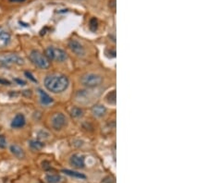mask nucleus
<instances>
[{
    "label": "nucleus",
    "instance_id": "f257e3e1",
    "mask_svg": "<svg viewBox=\"0 0 208 183\" xmlns=\"http://www.w3.org/2000/svg\"><path fill=\"white\" fill-rule=\"evenodd\" d=\"M68 79L64 75H48L45 79V88L54 94L62 93L68 87Z\"/></svg>",
    "mask_w": 208,
    "mask_h": 183
},
{
    "label": "nucleus",
    "instance_id": "f03ea898",
    "mask_svg": "<svg viewBox=\"0 0 208 183\" xmlns=\"http://www.w3.org/2000/svg\"><path fill=\"white\" fill-rule=\"evenodd\" d=\"M45 55L48 60H54L58 62H63L68 58V55L65 51L53 46H49L45 49Z\"/></svg>",
    "mask_w": 208,
    "mask_h": 183
},
{
    "label": "nucleus",
    "instance_id": "7ed1b4c3",
    "mask_svg": "<svg viewBox=\"0 0 208 183\" xmlns=\"http://www.w3.org/2000/svg\"><path fill=\"white\" fill-rule=\"evenodd\" d=\"M29 58H30V60L32 62V64L40 68L45 69V68H48L50 66V62L45 58V55L37 50L32 51L30 53Z\"/></svg>",
    "mask_w": 208,
    "mask_h": 183
},
{
    "label": "nucleus",
    "instance_id": "20e7f679",
    "mask_svg": "<svg viewBox=\"0 0 208 183\" xmlns=\"http://www.w3.org/2000/svg\"><path fill=\"white\" fill-rule=\"evenodd\" d=\"M0 64L5 67L12 65H23L24 59L17 54H1L0 55Z\"/></svg>",
    "mask_w": 208,
    "mask_h": 183
},
{
    "label": "nucleus",
    "instance_id": "39448f33",
    "mask_svg": "<svg viewBox=\"0 0 208 183\" xmlns=\"http://www.w3.org/2000/svg\"><path fill=\"white\" fill-rule=\"evenodd\" d=\"M81 82L82 85H84L88 88H94L101 84L102 77L94 73H88L81 77Z\"/></svg>",
    "mask_w": 208,
    "mask_h": 183
},
{
    "label": "nucleus",
    "instance_id": "423d86ee",
    "mask_svg": "<svg viewBox=\"0 0 208 183\" xmlns=\"http://www.w3.org/2000/svg\"><path fill=\"white\" fill-rule=\"evenodd\" d=\"M66 124H67V118L61 113L55 114L51 118V125L55 130H60L61 129H63L66 126Z\"/></svg>",
    "mask_w": 208,
    "mask_h": 183
},
{
    "label": "nucleus",
    "instance_id": "0eeeda50",
    "mask_svg": "<svg viewBox=\"0 0 208 183\" xmlns=\"http://www.w3.org/2000/svg\"><path fill=\"white\" fill-rule=\"evenodd\" d=\"M68 47L69 49L78 57H83L85 55V49L78 41L76 40H71L68 42Z\"/></svg>",
    "mask_w": 208,
    "mask_h": 183
},
{
    "label": "nucleus",
    "instance_id": "6e6552de",
    "mask_svg": "<svg viewBox=\"0 0 208 183\" xmlns=\"http://www.w3.org/2000/svg\"><path fill=\"white\" fill-rule=\"evenodd\" d=\"M71 165L77 168H83L84 167V158L80 154H73L71 157Z\"/></svg>",
    "mask_w": 208,
    "mask_h": 183
},
{
    "label": "nucleus",
    "instance_id": "1a4fd4ad",
    "mask_svg": "<svg viewBox=\"0 0 208 183\" xmlns=\"http://www.w3.org/2000/svg\"><path fill=\"white\" fill-rule=\"evenodd\" d=\"M25 117L22 114H18L15 116V117L13 118V120L11 122V127L14 129H19L22 128V127L25 125Z\"/></svg>",
    "mask_w": 208,
    "mask_h": 183
},
{
    "label": "nucleus",
    "instance_id": "9d476101",
    "mask_svg": "<svg viewBox=\"0 0 208 183\" xmlns=\"http://www.w3.org/2000/svg\"><path fill=\"white\" fill-rule=\"evenodd\" d=\"M10 43V34L8 32H0V48H4Z\"/></svg>",
    "mask_w": 208,
    "mask_h": 183
},
{
    "label": "nucleus",
    "instance_id": "9b49d317",
    "mask_svg": "<svg viewBox=\"0 0 208 183\" xmlns=\"http://www.w3.org/2000/svg\"><path fill=\"white\" fill-rule=\"evenodd\" d=\"M10 151L14 156L19 159L24 158V156H25V153H24V151L22 150V148H20L19 146H18L16 144H13L10 146Z\"/></svg>",
    "mask_w": 208,
    "mask_h": 183
},
{
    "label": "nucleus",
    "instance_id": "f8f14e48",
    "mask_svg": "<svg viewBox=\"0 0 208 183\" xmlns=\"http://www.w3.org/2000/svg\"><path fill=\"white\" fill-rule=\"evenodd\" d=\"M92 112L93 114L95 116V117H103L104 115L106 114L107 112V108L104 107V105H101V104H96L94 107H93L92 108Z\"/></svg>",
    "mask_w": 208,
    "mask_h": 183
},
{
    "label": "nucleus",
    "instance_id": "ddd939ff",
    "mask_svg": "<svg viewBox=\"0 0 208 183\" xmlns=\"http://www.w3.org/2000/svg\"><path fill=\"white\" fill-rule=\"evenodd\" d=\"M39 94H40V96H41V103L43 104H49L53 102V99L52 98L48 95L46 93H45V92L43 90H39Z\"/></svg>",
    "mask_w": 208,
    "mask_h": 183
},
{
    "label": "nucleus",
    "instance_id": "4468645a",
    "mask_svg": "<svg viewBox=\"0 0 208 183\" xmlns=\"http://www.w3.org/2000/svg\"><path fill=\"white\" fill-rule=\"evenodd\" d=\"M45 180L48 183H58L61 180V177L57 174H48L45 176Z\"/></svg>",
    "mask_w": 208,
    "mask_h": 183
},
{
    "label": "nucleus",
    "instance_id": "2eb2a0df",
    "mask_svg": "<svg viewBox=\"0 0 208 183\" xmlns=\"http://www.w3.org/2000/svg\"><path fill=\"white\" fill-rule=\"evenodd\" d=\"M107 103L110 104H116V101H117V94H116V91H115V90L107 94Z\"/></svg>",
    "mask_w": 208,
    "mask_h": 183
},
{
    "label": "nucleus",
    "instance_id": "dca6fc26",
    "mask_svg": "<svg viewBox=\"0 0 208 183\" xmlns=\"http://www.w3.org/2000/svg\"><path fill=\"white\" fill-rule=\"evenodd\" d=\"M64 173H66L67 175L71 176V177H75V178H78V179H85V175H83L81 173L79 172H76V171H72V170H68V169H64L63 170Z\"/></svg>",
    "mask_w": 208,
    "mask_h": 183
},
{
    "label": "nucleus",
    "instance_id": "f3484780",
    "mask_svg": "<svg viewBox=\"0 0 208 183\" xmlns=\"http://www.w3.org/2000/svg\"><path fill=\"white\" fill-rule=\"evenodd\" d=\"M30 146L34 150H41L44 147V143L39 142V140H31Z\"/></svg>",
    "mask_w": 208,
    "mask_h": 183
},
{
    "label": "nucleus",
    "instance_id": "a211bd4d",
    "mask_svg": "<svg viewBox=\"0 0 208 183\" xmlns=\"http://www.w3.org/2000/svg\"><path fill=\"white\" fill-rule=\"evenodd\" d=\"M89 28H90V30L93 31V32H95L97 30V28H98V20H97V19L93 18V19H90Z\"/></svg>",
    "mask_w": 208,
    "mask_h": 183
},
{
    "label": "nucleus",
    "instance_id": "6ab92c4d",
    "mask_svg": "<svg viewBox=\"0 0 208 183\" xmlns=\"http://www.w3.org/2000/svg\"><path fill=\"white\" fill-rule=\"evenodd\" d=\"M83 114V111L79 108V107H74L72 110H71V115L74 117H81Z\"/></svg>",
    "mask_w": 208,
    "mask_h": 183
},
{
    "label": "nucleus",
    "instance_id": "aec40b11",
    "mask_svg": "<svg viewBox=\"0 0 208 183\" xmlns=\"http://www.w3.org/2000/svg\"><path fill=\"white\" fill-rule=\"evenodd\" d=\"M6 146V138L3 135H0V148H5Z\"/></svg>",
    "mask_w": 208,
    "mask_h": 183
},
{
    "label": "nucleus",
    "instance_id": "412c9836",
    "mask_svg": "<svg viewBox=\"0 0 208 183\" xmlns=\"http://www.w3.org/2000/svg\"><path fill=\"white\" fill-rule=\"evenodd\" d=\"M106 55L108 58H115L116 57V51L115 50H107Z\"/></svg>",
    "mask_w": 208,
    "mask_h": 183
},
{
    "label": "nucleus",
    "instance_id": "4be33fe9",
    "mask_svg": "<svg viewBox=\"0 0 208 183\" xmlns=\"http://www.w3.org/2000/svg\"><path fill=\"white\" fill-rule=\"evenodd\" d=\"M25 75L27 76V78H29L31 81H32L33 82H37V80L35 79V78H33V76L30 73V72H28V71H26L25 72Z\"/></svg>",
    "mask_w": 208,
    "mask_h": 183
},
{
    "label": "nucleus",
    "instance_id": "5701e85b",
    "mask_svg": "<svg viewBox=\"0 0 208 183\" xmlns=\"http://www.w3.org/2000/svg\"><path fill=\"white\" fill-rule=\"evenodd\" d=\"M109 6L113 10H115L116 9V0H111V1L109 2Z\"/></svg>",
    "mask_w": 208,
    "mask_h": 183
},
{
    "label": "nucleus",
    "instance_id": "b1692460",
    "mask_svg": "<svg viewBox=\"0 0 208 183\" xmlns=\"http://www.w3.org/2000/svg\"><path fill=\"white\" fill-rule=\"evenodd\" d=\"M0 84H3V85H10V81L4 80V79H0Z\"/></svg>",
    "mask_w": 208,
    "mask_h": 183
},
{
    "label": "nucleus",
    "instance_id": "393cba45",
    "mask_svg": "<svg viewBox=\"0 0 208 183\" xmlns=\"http://www.w3.org/2000/svg\"><path fill=\"white\" fill-rule=\"evenodd\" d=\"M14 81H15L16 82H18V83L19 84V85H25V84H26V82H25L24 81H22V80H19V79H15Z\"/></svg>",
    "mask_w": 208,
    "mask_h": 183
},
{
    "label": "nucleus",
    "instance_id": "a878e982",
    "mask_svg": "<svg viewBox=\"0 0 208 183\" xmlns=\"http://www.w3.org/2000/svg\"><path fill=\"white\" fill-rule=\"evenodd\" d=\"M26 1V0H9V2H12V3H22Z\"/></svg>",
    "mask_w": 208,
    "mask_h": 183
}]
</instances>
